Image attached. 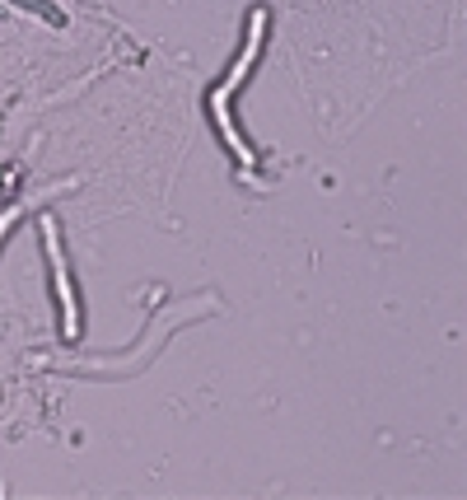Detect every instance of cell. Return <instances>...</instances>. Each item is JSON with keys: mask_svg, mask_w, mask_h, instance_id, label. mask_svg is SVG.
Masks as SVG:
<instances>
[{"mask_svg": "<svg viewBox=\"0 0 467 500\" xmlns=\"http://www.w3.org/2000/svg\"><path fill=\"white\" fill-rule=\"evenodd\" d=\"M43 229H47V253H52L56 300H61V332L75 337V332H79V304H75V286L66 281V262H61V239H56V220H43Z\"/></svg>", "mask_w": 467, "mask_h": 500, "instance_id": "1", "label": "cell"}]
</instances>
